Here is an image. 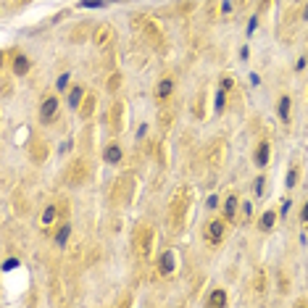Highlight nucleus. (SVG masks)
Instances as JSON below:
<instances>
[{
  "label": "nucleus",
  "mask_w": 308,
  "mask_h": 308,
  "mask_svg": "<svg viewBox=\"0 0 308 308\" xmlns=\"http://www.w3.org/2000/svg\"><path fill=\"white\" fill-rule=\"evenodd\" d=\"M27 71H29V58L21 56V53H19V56H13V74H16V76H24Z\"/></svg>",
  "instance_id": "9d476101"
},
{
  "label": "nucleus",
  "mask_w": 308,
  "mask_h": 308,
  "mask_svg": "<svg viewBox=\"0 0 308 308\" xmlns=\"http://www.w3.org/2000/svg\"><path fill=\"white\" fill-rule=\"evenodd\" d=\"M56 111H58V98L48 95L40 103V121H42V124H50L53 116H56Z\"/></svg>",
  "instance_id": "20e7f679"
},
{
  "label": "nucleus",
  "mask_w": 308,
  "mask_h": 308,
  "mask_svg": "<svg viewBox=\"0 0 308 308\" xmlns=\"http://www.w3.org/2000/svg\"><path fill=\"white\" fill-rule=\"evenodd\" d=\"M290 205H292V203H290V200H284V203H282V216H287V211H290Z\"/></svg>",
  "instance_id": "473e14b6"
},
{
  "label": "nucleus",
  "mask_w": 308,
  "mask_h": 308,
  "mask_svg": "<svg viewBox=\"0 0 308 308\" xmlns=\"http://www.w3.org/2000/svg\"><path fill=\"white\" fill-rule=\"evenodd\" d=\"M240 58L248 61V45H242V48H240Z\"/></svg>",
  "instance_id": "72a5a7b5"
},
{
  "label": "nucleus",
  "mask_w": 308,
  "mask_h": 308,
  "mask_svg": "<svg viewBox=\"0 0 308 308\" xmlns=\"http://www.w3.org/2000/svg\"><path fill=\"white\" fill-rule=\"evenodd\" d=\"M145 135H148V127H145V124H142L140 129H137V140H142V137H145Z\"/></svg>",
  "instance_id": "7c9ffc66"
},
{
  "label": "nucleus",
  "mask_w": 308,
  "mask_h": 308,
  "mask_svg": "<svg viewBox=\"0 0 308 308\" xmlns=\"http://www.w3.org/2000/svg\"><path fill=\"white\" fill-rule=\"evenodd\" d=\"M300 219H303V224H308V203L303 205V213H300Z\"/></svg>",
  "instance_id": "2f4dec72"
},
{
  "label": "nucleus",
  "mask_w": 308,
  "mask_h": 308,
  "mask_svg": "<svg viewBox=\"0 0 308 308\" xmlns=\"http://www.w3.org/2000/svg\"><path fill=\"white\" fill-rule=\"evenodd\" d=\"M256 287H258V292H264V272H258V276H256Z\"/></svg>",
  "instance_id": "cd10ccee"
},
{
  "label": "nucleus",
  "mask_w": 308,
  "mask_h": 308,
  "mask_svg": "<svg viewBox=\"0 0 308 308\" xmlns=\"http://www.w3.org/2000/svg\"><path fill=\"white\" fill-rule=\"evenodd\" d=\"M274 221H276V213L274 211H266L264 216H261V221H258V227L264 229V232H269V229L274 227Z\"/></svg>",
  "instance_id": "dca6fc26"
},
{
  "label": "nucleus",
  "mask_w": 308,
  "mask_h": 308,
  "mask_svg": "<svg viewBox=\"0 0 308 308\" xmlns=\"http://www.w3.org/2000/svg\"><path fill=\"white\" fill-rule=\"evenodd\" d=\"M264 176H258V179H256V192H258V195H261V192H264Z\"/></svg>",
  "instance_id": "c756f323"
},
{
  "label": "nucleus",
  "mask_w": 308,
  "mask_h": 308,
  "mask_svg": "<svg viewBox=\"0 0 308 308\" xmlns=\"http://www.w3.org/2000/svg\"><path fill=\"white\" fill-rule=\"evenodd\" d=\"M221 237H224V221L221 219L208 221V224H205V240L211 245H216V242H221Z\"/></svg>",
  "instance_id": "39448f33"
},
{
  "label": "nucleus",
  "mask_w": 308,
  "mask_h": 308,
  "mask_svg": "<svg viewBox=\"0 0 308 308\" xmlns=\"http://www.w3.org/2000/svg\"><path fill=\"white\" fill-rule=\"evenodd\" d=\"M82 98H84V87H82V84H76V87H71V92H68V98H66L68 108H79Z\"/></svg>",
  "instance_id": "6e6552de"
},
{
  "label": "nucleus",
  "mask_w": 308,
  "mask_h": 308,
  "mask_svg": "<svg viewBox=\"0 0 308 308\" xmlns=\"http://www.w3.org/2000/svg\"><path fill=\"white\" fill-rule=\"evenodd\" d=\"M174 92V79H169V76H164V79L158 82V87H156V98L158 100H166L169 95Z\"/></svg>",
  "instance_id": "0eeeda50"
},
{
  "label": "nucleus",
  "mask_w": 308,
  "mask_h": 308,
  "mask_svg": "<svg viewBox=\"0 0 308 308\" xmlns=\"http://www.w3.org/2000/svg\"><path fill=\"white\" fill-rule=\"evenodd\" d=\"M150 245H153V232L148 224H140L135 232V250L137 256H150Z\"/></svg>",
  "instance_id": "7ed1b4c3"
},
{
  "label": "nucleus",
  "mask_w": 308,
  "mask_h": 308,
  "mask_svg": "<svg viewBox=\"0 0 308 308\" xmlns=\"http://www.w3.org/2000/svg\"><path fill=\"white\" fill-rule=\"evenodd\" d=\"M224 103H227V95H224V87H221V90L216 92V100H213V108H216V113L224 111Z\"/></svg>",
  "instance_id": "a211bd4d"
},
{
  "label": "nucleus",
  "mask_w": 308,
  "mask_h": 308,
  "mask_svg": "<svg viewBox=\"0 0 308 308\" xmlns=\"http://www.w3.org/2000/svg\"><path fill=\"white\" fill-rule=\"evenodd\" d=\"M68 79H71V74H68V71H64V74H61L58 79H56V87H58L61 92H64V90L68 87Z\"/></svg>",
  "instance_id": "aec40b11"
},
{
  "label": "nucleus",
  "mask_w": 308,
  "mask_h": 308,
  "mask_svg": "<svg viewBox=\"0 0 308 308\" xmlns=\"http://www.w3.org/2000/svg\"><path fill=\"white\" fill-rule=\"evenodd\" d=\"M237 205H240V200H237V195H229L224 200V219L227 221H232L235 219V213H237Z\"/></svg>",
  "instance_id": "9b49d317"
},
{
  "label": "nucleus",
  "mask_w": 308,
  "mask_h": 308,
  "mask_svg": "<svg viewBox=\"0 0 308 308\" xmlns=\"http://www.w3.org/2000/svg\"><path fill=\"white\" fill-rule=\"evenodd\" d=\"M303 19L308 21V5H306V11H303Z\"/></svg>",
  "instance_id": "f704fd0d"
},
{
  "label": "nucleus",
  "mask_w": 308,
  "mask_h": 308,
  "mask_svg": "<svg viewBox=\"0 0 308 308\" xmlns=\"http://www.w3.org/2000/svg\"><path fill=\"white\" fill-rule=\"evenodd\" d=\"M256 164L258 166H266L269 164V142H261L258 150H256Z\"/></svg>",
  "instance_id": "2eb2a0df"
},
{
  "label": "nucleus",
  "mask_w": 308,
  "mask_h": 308,
  "mask_svg": "<svg viewBox=\"0 0 308 308\" xmlns=\"http://www.w3.org/2000/svg\"><path fill=\"white\" fill-rule=\"evenodd\" d=\"M90 179V164L87 161H82V158H76L68 164L66 169V182L71 184V187H76V184H84Z\"/></svg>",
  "instance_id": "f03ea898"
},
{
  "label": "nucleus",
  "mask_w": 308,
  "mask_h": 308,
  "mask_svg": "<svg viewBox=\"0 0 308 308\" xmlns=\"http://www.w3.org/2000/svg\"><path fill=\"white\" fill-rule=\"evenodd\" d=\"M190 198L192 192L187 187H179L174 192L171 203H169V211H166V219H169V227H171V232H179L184 227V221H187V213H190Z\"/></svg>",
  "instance_id": "f257e3e1"
},
{
  "label": "nucleus",
  "mask_w": 308,
  "mask_h": 308,
  "mask_svg": "<svg viewBox=\"0 0 308 308\" xmlns=\"http://www.w3.org/2000/svg\"><path fill=\"white\" fill-rule=\"evenodd\" d=\"M108 42H111V29L108 27L98 29V45H108Z\"/></svg>",
  "instance_id": "6ab92c4d"
},
{
  "label": "nucleus",
  "mask_w": 308,
  "mask_h": 308,
  "mask_svg": "<svg viewBox=\"0 0 308 308\" xmlns=\"http://www.w3.org/2000/svg\"><path fill=\"white\" fill-rule=\"evenodd\" d=\"M279 119L282 121H290V98L287 95L279 98Z\"/></svg>",
  "instance_id": "f3484780"
},
{
  "label": "nucleus",
  "mask_w": 308,
  "mask_h": 308,
  "mask_svg": "<svg viewBox=\"0 0 308 308\" xmlns=\"http://www.w3.org/2000/svg\"><path fill=\"white\" fill-rule=\"evenodd\" d=\"M208 306H216V308H221V306H227V292L224 290H213L211 295H208V300H205Z\"/></svg>",
  "instance_id": "ddd939ff"
},
{
  "label": "nucleus",
  "mask_w": 308,
  "mask_h": 308,
  "mask_svg": "<svg viewBox=\"0 0 308 308\" xmlns=\"http://www.w3.org/2000/svg\"><path fill=\"white\" fill-rule=\"evenodd\" d=\"M92 108H95V98H87L84 100V108H82V116H90Z\"/></svg>",
  "instance_id": "4be33fe9"
},
{
  "label": "nucleus",
  "mask_w": 308,
  "mask_h": 308,
  "mask_svg": "<svg viewBox=\"0 0 308 308\" xmlns=\"http://www.w3.org/2000/svg\"><path fill=\"white\" fill-rule=\"evenodd\" d=\"M174 250H166L164 256H161V264H158V269H161V274H171L174 272Z\"/></svg>",
  "instance_id": "1a4fd4ad"
},
{
  "label": "nucleus",
  "mask_w": 308,
  "mask_h": 308,
  "mask_svg": "<svg viewBox=\"0 0 308 308\" xmlns=\"http://www.w3.org/2000/svg\"><path fill=\"white\" fill-rule=\"evenodd\" d=\"M221 87H224V90H232V87H235V79H232V76H224V79H221Z\"/></svg>",
  "instance_id": "a878e982"
},
{
  "label": "nucleus",
  "mask_w": 308,
  "mask_h": 308,
  "mask_svg": "<svg viewBox=\"0 0 308 308\" xmlns=\"http://www.w3.org/2000/svg\"><path fill=\"white\" fill-rule=\"evenodd\" d=\"M232 13V0H221V16Z\"/></svg>",
  "instance_id": "b1692460"
},
{
  "label": "nucleus",
  "mask_w": 308,
  "mask_h": 308,
  "mask_svg": "<svg viewBox=\"0 0 308 308\" xmlns=\"http://www.w3.org/2000/svg\"><path fill=\"white\" fill-rule=\"evenodd\" d=\"M256 27H258V13H256V16L250 19V24H248V37H250L253 32H256Z\"/></svg>",
  "instance_id": "393cba45"
},
{
  "label": "nucleus",
  "mask_w": 308,
  "mask_h": 308,
  "mask_svg": "<svg viewBox=\"0 0 308 308\" xmlns=\"http://www.w3.org/2000/svg\"><path fill=\"white\" fill-rule=\"evenodd\" d=\"M103 161H105V164H111V166H116V164L124 161V150H121L119 145H108V148L103 150Z\"/></svg>",
  "instance_id": "423d86ee"
},
{
  "label": "nucleus",
  "mask_w": 308,
  "mask_h": 308,
  "mask_svg": "<svg viewBox=\"0 0 308 308\" xmlns=\"http://www.w3.org/2000/svg\"><path fill=\"white\" fill-rule=\"evenodd\" d=\"M103 5H105V0H82L79 8H103Z\"/></svg>",
  "instance_id": "412c9836"
},
{
  "label": "nucleus",
  "mask_w": 308,
  "mask_h": 308,
  "mask_svg": "<svg viewBox=\"0 0 308 308\" xmlns=\"http://www.w3.org/2000/svg\"><path fill=\"white\" fill-rule=\"evenodd\" d=\"M295 182H298V169H290L287 171V187H295Z\"/></svg>",
  "instance_id": "5701e85b"
},
{
  "label": "nucleus",
  "mask_w": 308,
  "mask_h": 308,
  "mask_svg": "<svg viewBox=\"0 0 308 308\" xmlns=\"http://www.w3.org/2000/svg\"><path fill=\"white\" fill-rule=\"evenodd\" d=\"M56 216H58V208H56V205H45V211H42V216H40V224H42V227H50L53 221H56Z\"/></svg>",
  "instance_id": "f8f14e48"
},
{
  "label": "nucleus",
  "mask_w": 308,
  "mask_h": 308,
  "mask_svg": "<svg viewBox=\"0 0 308 308\" xmlns=\"http://www.w3.org/2000/svg\"><path fill=\"white\" fill-rule=\"evenodd\" d=\"M68 235H71V224H61V229H58V235H56V245L58 248H66V242H68Z\"/></svg>",
  "instance_id": "4468645a"
},
{
  "label": "nucleus",
  "mask_w": 308,
  "mask_h": 308,
  "mask_svg": "<svg viewBox=\"0 0 308 308\" xmlns=\"http://www.w3.org/2000/svg\"><path fill=\"white\" fill-rule=\"evenodd\" d=\"M216 203H219L216 195H208V200H205V205H208V208H216Z\"/></svg>",
  "instance_id": "c85d7f7f"
},
{
  "label": "nucleus",
  "mask_w": 308,
  "mask_h": 308,
  "mask_svg": "<svg viewBox=\"0 0 308 308\" xmlns=\"http://www.w3.org/2000/svg\"><path fill=\"white\" fill-rule=\"evenodd\" d=\"M242 211H245V216H253V203H250V200H245V203H242Z\"/></svg>",
  "instance_id": "bb28decb"
}]
</instances>
